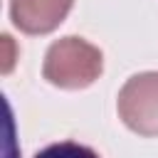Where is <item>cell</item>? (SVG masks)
Wrapping results in <instances>:
<instances>
[{"label": "cell", "instance_id": "obj_4", "mask_svg": "<svg viewBox=\"0 0 158 158\" xmlns=\"http://www.w3.org/2000/svg\"><path fill=\"white\" fill-rule=\"evenodd\" d=\"M35 158H101L94 148L77 141H59L35 153Z\"/></svg>", "mask_w": 158, "mask_h": 158}, {"label": "cell", "instance_id": "obj_1", "mask_svg": "<svg viewBox=\"0 0 158 158\" xmlns=\"http://www.w3.org/2000/svg\"><path fill=\"white\" fill-rule=\"evenodd\" d=\"M104 72V54L96 44H91L84 37L67 35L54 40L42 62V77L47 84L64 89V91H79L91 86Z\"/></svg>", "mask_w": 158, "mask_h": 158}, {"label": "cell", "instance_id": "obj_2", "mask_svg": "<svg viewBox=\"0 0 158 158\" xmlns=\"http://www.w3.org/2000/svg\"><path fill=\"white\" fill-rule=\"evenodd\" d=\"M123 126L143 138L158 136V72H141L126 79L116 96Z\"/></svg>", "mask_w": 158, "mask_h": 158}, {"label": "cell", "instance_id": "obj_3", "mask_svg": "<svg viewBox=\"0 0 158 158\" xmlns=\"http://www.w3.org/2000/svg\"><path fill=\"white\" fill-rule=\"evenodd\" d=\"M74 0H10V20L25 35H49L69 15Z\"/></svg>", "mask_w": 158, "mask_h": 158}]
</instances>
